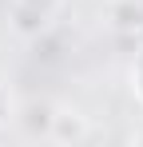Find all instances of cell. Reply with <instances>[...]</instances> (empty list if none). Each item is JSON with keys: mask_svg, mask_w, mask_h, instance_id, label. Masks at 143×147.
Here are the masks:
<instances>
[{"mask_svg": "<svg viewBox=\"0 0 143 147\" xmlns=\"http://www.w3.org/2000/svg\"><path fill=\"white\" fill-rule=\"evenodd\" d=\"M56 8H60V0H8V24L24 40H36L40 32H48Z\"/></svg>", "mask_w": 143, "mask_h": 147, "instance_id": "cell-1", "label": "cell"}, {"mask_svg": "<svg viewBox=\"0 0 143 147\" xmlns=\"http://www.w3.org/2000/svg\"><path fill=\"white\" fill-rule=\"evenodd\" d=\"M88 135H92V123H88V115H80L76 107H56L48 139H56V143H84Z\"/></svg>", "mask_w": 143, "mask_h": 147, "instance_id": "cell-2", "label": "cell"}, {"mask_svg": "<svg viewBox=\"0 0 143 147\" xmlns=\"http://www.w3.org/2000/svg\"><path fill=\"white\" fill-rule=\"evenodd\" d=\"M52 115H56V103H48V99H28V103L20 107V123H24L28 135H44V139H48Z\"/></svg>", "mask_w": 143, "mask_h": 147, "instance_id": "cell-3", "label": "cell"}, {"mask_svg": "<svg viewBox=\"0 0 143 147\" xmlns=\"http://www.w3.org/2000/svg\"><path fill=\"white\" fill-rule=\"evenodd\" d=\"M111 20H115V32H139L143 28V8L135 0H123L111 8Z\"/></svg>", "mask_w": 143, "mask_h": 147, "instance_id": "cell-4", "label": "cell"}, {"mask_svg": "<svg viewBox=\"0 0 143 147\" xmlns=\"http://www.w3.org/2000/svg\"><path fill=\"white\" fill-rule=\"evenodd\" d=\"M8 119H12V96H8V88H0V131L8 127Z\"/></svg>", "mask_w": 143, "mask_h": 147, "instance_id": "cell-5", "label": "cell"}, {"mask_svg": "<svg viewBox=\"0 0 143 147\" xmlns=\"http://www.w3.org/2000/svg\"><path fill=\"white\" fill-rule=\"evenodd\" d=\"M131 80H135V92L143 99V52H139V60H135V68H131Z\"/></svg>", "mask_w": 143, "mask_h": 147, "instance_id": "cell-6", "label": "cell"}]
</instances>
